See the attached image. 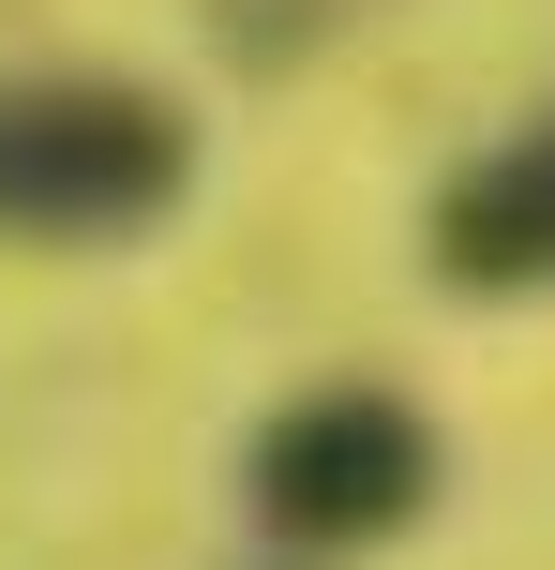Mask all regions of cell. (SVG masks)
<instances>
[{"label":"cell","mask_w":555,"mask_h":570,"mask_svg":"<svg viewBox=\"0 0 555 570\" xmlns=\"http://www.w3.org/2000/svg\"><path fill=\"white\" fill-rule=\"evenodd\" d=\"M196 196V106L150 76H16L0 90V240L120 256Z\"/></svg>","instance_id":"obj_1"},{"label":"cell","mask_w":555,"mask_h":570,"mask_svg":"<svg viewBox=\"0 0 555 570\" xmlns=\"http://www.w3.org/2000/svg\"><path fill=\"white\" fill-rule=\"evenodd\" d=\"M450 451L436 421H420L390 375H316V391H286L256 435H240V511H256L270 556L330 570V556H390L420 511H436Z\"/></svg>","instance_id":"obj_2"},{"label":"cell","mask_w":555,"mask_h":570,"mask_svg":"<svg viewBox=\"0 0 555 570\" xmlns=\"http://www.w3.org/2000/svg\"><path fill=\"white\" fill-rule=\"evenodd\" d=\"M420 256H436V285H466V301H555V106L511 120L496 150H466L436 180Z\"/></svg>","instance_id":"obj_3"}]
</instances>
